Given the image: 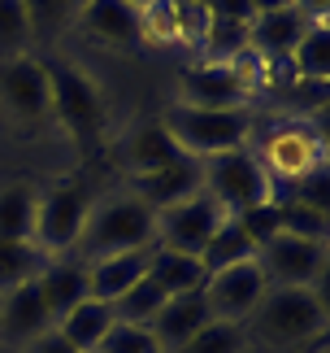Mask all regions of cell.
I'll return each mask as SVG.
<instances>
[{
	"mask_svg": "<svg viewBox=\"0 0 330 353\" xmlns=\"http://www.w3.org/2000/svg\"><path fill=\"white\" fill-rule=\"evenodd\" d=\"M157 122L170 131L178 153H187L196 161L213 157V153H230V148H248L256 135V122L248 110H191V105L170 101Z\"/></svg>",
	"mask_w": 330,
	"mask_h": 353,
	"instance_id": "4",
	"label": "cell"
},
{
	"mask_svg": "<svg viewBox=\"0 0 330 353\" xmlns=\"http://www.w3.org/2000/svg\"><path fill=\"white\" fill-rule=\"evenodd\" d=\"M118 157H122V166H126V174L135 179V174H153L161 166H170V161H178L183 153H178V144L170 140V131H165L161 122H135L118 140Z\"/></svg>",
	"mask_w": 330,
	"mask_h": 353,
	"instance_id": "18",
	"label": "cell"
},
{
	"mask_svg": "<svg viewBox=\"0 0 330 353\" xmlns=\"http://www.w3.org/2000/svg\"><path fill=\"white\" fill-rule=\"evenodd\" d=\"M170 5H204V0H170Z\"/></svg>",
	"mask_w": 330,
	"mask_h": 353,
	"instance_id": "44",
	"label": "cell"
},
{
	"mask_svg": "<svg viewBox=\"0 0 330 353\" xmlns=\"http://www.w3.org/2000/svg\"><path fill=\"white\" fill-rule=\"evenodd\" d=\"M91 188L82 179H57L48 188H39V205H35V244L48 257H65L78 249L82 223L91 214Z\"/></svg>",
	"mask_w": 330,
	"mask_h": 353,
	"instance_id": "7",
	"label": "cell"
},
{
	"mask_svg": "<svg viewBox=\"0 0 330 353\" xmlns=\"http://www.w3.org/2000/svg\"><path fill=\"white\" fill-rule=\"evenodd\" d=\"M140 48L148 52L178 48V9L170 0H153L140 9Z\"/></svg>",
	"mask_w": 330,
	"mask_h": 353,
	"instance_id": "28",
	"label": "cell"
},
{
	"mask_svg": "<svg viewBox=\"0 0 330 353\" xmlns=\"http://www.w3.org/2000/svg\"><path fill=\"white\" fill-rule=\"evenodd\" d=\"M153 249H131V253H113V257H100V262H87V292L96 301H118L126 288H135L144 275H148V262H153Z\"/></svg>",
	"mask_w": 330,
	"mask_h": 353,
	"instance_id": "20",
	"label": "cell"
},
{
	"mask_svg": "<svg viewBox=\"0 0 330 353\" xmlns=\"http://www.w3.org/2000/svg\"><path fill=\"white\" fill-rule=\"evenodd\" d=\"M74 26L118 52H140V9L126 0H87L74 13Z\"/></svg>",
	"mask_w": 330,
	"mask_h": 353,
	"instance_id": "14",
	"label": "cell"
},
{
	"mask_svg": "<svg viewBox=\"0 0 330 353\" xmlns=\"http://www.w3.org/2000/svg\"><path fill=\"white\" fill-rule=\"evenodd\" d=\"M305 353H326V341H318V345H309Z\"/></svg>",
	"mask_w": 330,
	"mask_h": 353,
	"instance_id": "41",
	"label": "cell"
},
{
	"mask_svg": "<svg viewBox=\"0 0 330 353\" xmlns=\"http://www.w3.org/2000/svg\"><path fill=\"white\" fill-rule=\"evenodd\" d=\"M44 262H48V253L35 240H0V296L31 283L44 270Z\"/></svg>",
	"mask_w": 330,
	"mask_h": 353,
	"instance_id": "26",
	"label": "cell"
},
{
	"mask_svg": "<svg viewBox=\"0 0 330 353\" xmlns=\"http://www.w3.org/2000/svg\"><path fill=\"white\" fill-rule=\"evenodd\" d=\"M18 353H74V349L65 345L57 332H44L39 341H31V345H26V349H18Z\"/></svg>",
	"mask_w": 330,
	"mask_h": 353,
	"instance_id": "38",
	"label": "cell"
},
{
	"mask_svg": "<svg viewBox=\"0 0 330 353\" xmlns=\"http://www.w3.org/2000/svg\"><path fill=\"white\" fill-rule=\"evenodd\" d=\"M148 244H157V214L148 210L131 188H122V192H109V196L91 201V214H87V223H82V236H78L74 253L82 262H100V257L148 249Z\"/></svg>",
	"mask_w": 330,
	"mask_h": 353,
	"instance_id": "2",
	"label": "cell"
},
{
	"mask_svg": "<svg viewBox=\"0 0 330 353\" xmlns=\"http://www.w3.org/2000/svg\"><path fill=\"white\" fill-rule=\"evenodd\" d=\"M109 327H113V310H109V301H96V296L78 301L65 319L52 323V332H57L74 353H96V345L104 341Z\"/></svg>",
	"mask_w": 330,
	"mask_h": 353,
	"instance_id": "21",
	"label": "cell"
},
{
	"mask_svg": "<svg viewBox=\"0 0 330 353\" xmlns=\"http://www.w3.org/2000/svg\"><path fill=\"white\" fill-rule=\"evenodd\" d=\"M200 188L222 205L226 219H239V214L256 210V205H270V201L278 196L252 148H230V153L204 157L200 161Z\"/></svg>",
	"mask_w": 330,
	"mask_h": 353,
	"instance_id": "6",
	"label": "cell"
},
{
	"mask_svg": "<svg viewBox=\"0 0 330 353\" xmlns=\"http://www.w3.org/2000/svg\"><path fill=\"white\" fill-rule=\"evenodd\" d=\"M213 18H226V22H252V0H204Z\"/></svg>",
	"mask_w": 330,
	"mask_h": 353,
	"instance_id": "37",
	"label": "cell"
},
{
	"mask_svg": "<svg viewBox=\"0 0 330 353\" xmlns=\"http://www.w3.org/2000/svg\"><path fill=\"white\" fill-rule=\"evenodd\" d=\"M283 201H296L305 210H318V214H330V166L313 170L309 179H300L296 188H287Z\"/></svg>",
	"mask_w": 330,
	"mask_h": 353,
	"instance_id": "35",
	"label": "cell"
},
{
	"mask_svg": "<svg viewBox=\"0 0 330 353\" xmlns=\"http://www.w3.org/2000/svg\"><path fill=\"white\" fill-rule=\"evenodd\" d=\"M126 188L153 214H161V210H170V205H178V201H187V196L200 192V161L183 153L178 161H170V166H161L153 174H135Z\"/></svg>",
	"mask_w": 330,
	"mask_h": 353,
	"instance_id": "15",
	"label": "cell"
},
{
	"mask_svg": "<svg viewBox=\"0 0 330 353\" xmlns=\"http://www.w3.org/2000/svg\"><path fill=\"white\" fill-rule=\"evenodd\" d=\"M35 35H31V18H26L22 0H0V61L31 52Z\"/></svg>",
	"mask_w": 330,
	"mask_h": 353,
	"instance_id": "29",
	"label": "cell"
},
{
	"mask_svg": "<svg viewBox=\"0 0 330 353\" xmlns=\"http://www.w3.org/2000/svg\"><path fill=\"white\" fill-rule=\"evenodd\" d=\"M248 48V22H226V18H213L209 26V35H204V48H200V57L204 61H217V65H226L235 52Z\"/></svg>",
	"mask_w": 330,
	"mask_h": 353,
	"instance_id": "33",
	"label": "cell"
},
{
	"mask_svg": "<svg viewBox=\"0 0 330 353\" xmlns=\"http://www.w3.org/2000/svg\"><path fill=\"white\" fill-rule=\"evenodd\" d=\"M292 83H309V88H326L330 79V22H309V31L300 35V44L287 57Z\"/></svg>",
	"mask_w": 330,
	"mask_h": 353,
	"instance_id": "22",
	"label": "cell"
},
{
	"mask_svg": "<svg viewBox=\"0 0 330 353\" xmlns=\"http://www.w3.org/2000/svg\"><path fill=\"white\" fill-rule=\"evenodd\" d=\"M96 353H165L157 345V336L148 327H131V323H113L104 332V341L96 345Z\"/></svg>",
	"mask_w": 330,
	"mask_h": 353,
	"instance_id": "34",
	"label": "cell"
},
{
	"mask_svg": "<svg viewBox=\"0 0 330 353\" xmlns=\"http://www.w3.org/2000/svg\"><path fill=\"white\" fill-rule=\"evenodd\" d=\"M35 288L39 296H44V305H48V314L52 323L65 319L78 301H87V262H82L78 253H65V257H48L44 270L35 275Z\"/></svg>",
	"mask_w": 330,
	"mask_h": 353,
	"instance_id": "16",
	"label": "cell"
},
{
	"mask_svg": "<svg viewBox=\"0 0 330 353\" xmlns=\"http://www.w3.org/2000/svg\"><path fill=\"white\" fill-rule=\"evenodd\" d=\"M256 266H261L270 288H326L330 253L322 240L278 232L256 249Z\"/></svg>",
	"mask_w": 330,
	"mask_h": 353,
	"instance_id": "9",
	"label": "cell"
},
{
	"mask_svg": "<svg viewBox=\"0 0 330 353\" xmlns=\"http://www.w3.org/2000/svg\"><path fill=\"white\" fill-rule=\"evenodd\" d=\"M309 13L305 9H278V13H256L248 22V48H256L270 65H287L292 48L300 44V35L309 31Z\"/></svg>",
	"mask_w": 330,
	"mask_h": 353,
	"instance_id": "17",
	"label": "cell"
},
{
	"mask_svg": "<svg viewBox=\"0 0 330 353\" xmlns=\"http://www.w3.org/2000/svg\"><path fill=\"white\" fill-rule=\"evenodd\" d=\"M0 118L18 131L52 127V97H48L44 57L22 52V57L0 61Z\"/></svg>",
	"mask_w": 330,
	"mask_h": 353,
	"instance_id": "8",
	"label": "cell"
},
{
	"mask_svg": "<svg viewBox=\"0 0 330 353\" xmlns=\"http://www.w3.org/2000/svg\"><path fill=\"white\" fill-rule=\"evenodd\" d=\"M174 101L191 105V110H248L252 105L248 88L230 74V65H217V61H200L178 74Z\"/></svg>",
	"mask_w": 330,
	"mask_h": 353,
	"instance_id": "12",
	"label": "cell"
},
{
	"mask_svg": "<svg viewBox=\"0 0 330 353\" xmlns=\"http://www.w3.org/2000/svg\"><path fill=\"white\" fill-rule=\"evenodd\" d=\"M35 205H39V183H31V179L0 183V240H31Z\"/></svg>",
	"mask_w": 330,
	"mask_h": 353,
	"instance_id": "23",
	"label": "cell"
},
{
	"mask_svg": "<svg viewBox=\"0 0 330 353\" xmlns=\"http://www.w3.org/2000/svg\"><path fill=\"white\" fill-rule=\"evenodd\" d=\"M161 305H165V292H161L148 275L135 283V288L122 292L118 301H109V310H113V323H131V327H148V323L157 319Z\"/></svg>",
	"mask_w": 330,
	"mask_h": 353,
	"instance_id": "27",
	"label": "cell"
},
{
	"mask_svg": "<svg viewBox=\"0 0 330 353\" xmlns=\"http://www.w3.org/2000/svg\"><path fill=\"white\" fill-rule=\"evenodd\" d=\"M252 257H256V244L248 240V232H243L235 219H226V223L209 236V244H204L200 266H204V275H213V270H226V266L252 262Z\"/></svg>",
	"mask_w": 330,
	"mask_h": 353,
	"instance_id": "25",
	"label": "cell"
},
{
	"mask_svg": "<svg viewBox=\"0 0 330 353\" xmlns=\"http://www.w3.org/2000/svg\"><path fill=\"white\" fill-rule=\"evenodd\" d=\"M222 223H226L222 205L200 188L196 196H187V201H178V205L157 214V249H174V253L200 257L204 244H209V236Z\"/></svg>",
	"mask_w": 330,
	"mask_h": 353,
	"instance_id": "10",
	"label": "cell"
},
{
	"mask_svg": "<svg viewBox=\"0 0 330 353\" xmlns=\"http://www.w3.org/2000/svg\"><path fill=\"white\" fill-rule=\"evenodd\" d=\"M265 275H261L256 257L252 262H239V266H226V270H213L209 279H204V305H209V319L213 323H243L252 319V310L261 305V296H265Z\"/></svg>",
	"mask_w": 330,
	"mask_h": 353,
	"instance_id": "11",
	"label": "cell"
},
{
	"mask_svg": "<svg viewBox=\"0 0 330 353\" xmlns=\"http://www.w3.org/2000/svg\"><path fill=\"white\" fill-rule=\"evenodd\" d=\"M126 5H131V9H144V5H153V0H126Z\"/></svg>",
	"mask_w": 330,
	"mask_h": 353,
	"instance_id": "43",
	"label": "cell"
},
{
	"mask_svg": "<svg viewBox=\"0 0 330 353\" xmlns=\"http://www.w3.org/2000/svg\"><path fill=\"white\" fill-rule=\"evenodd\" d=\"M44 332H52V314H48L44 296L35 288V279L0 296V349L18 353L31 341H39Z\"/></svg>",
	"mask_w": 330,
	"mask_h": 353,
	"instance_id": "13",
	"label": "cell"
},
{
	"mask_svg": "<svg viewBox=\"0 0 330 353\" xmlns=\"http://www.w3.org/2000/svg\"><path fill=\"white\" fill-rule=\"evenodd\" d=\"M209 319V305H204L200 292H178V296H165V305L157 310V319L148 323V332L157 336V345L165 353H174L178 345H187L191 336H196Z\"/></svg>",
	"mask_w": 330,
	"mask_h": 353,
	"instance_id": "19",
	"label": "cell"
},
{
	"mask_svg": "<svg viewBox=\"0 0 330 353\" xmlns=\"http://www.w3.org/2000/svg\"><path fill=\"white\" fill-rule=\"evenodd\" d=\"M22 9H26V18H31L35 44H52L61 31H70V26H74L70 9H65L61 0H22Z\"/></svg>",
	"mask_w": 330,
	"mask_h": 353,
	"instance_id": "32",
	"label": "cell"
},
{
	"mask_svg": "<svg viewBox=\"0 0 330 353\" xmlns=\"http://www.w3.org/2000/svg\"><path fill=\"white\" fill-rule=\"evenodd\" d=\"M44 70H48V97H52V127H61L74 144H82L91 153L104 140V127H109V110H104L96 79L74 61L44 57Z\"/></svg>",
	"mask_w": 330,
	"mask_h": 353,
	"instance_id": "3",
	"label": "cell"
},
{
	"mask_svg": "<svg viewBox=\"0 0 330 353\" xmlns=\"http://www.w3.org/2000/svg\"><path fill=\"white\" fill-rule=\"evenodd\" d=\"M239 353H265V349H256V345H252V341H248V345H243V349H239Z\"/></svg>",
	"mask_w": 330,
	"mask_h": 353,
	"instance_id": "42",
	"label": "cell"
},
{
	"mask_svg": "<svg viewBox=\"0 0 330 353\" xmlns=\"http://www.w3.org/2000/svg\"><path fill=\"white\" fill-rule=\"evenodd\" d=\"M326 288H265L243 332L265 353H305L326 341Z\"/></svg>",
	"mask_w": 330,
	"mask_h": 353,
	"instance_id": "1",
	"label": "cell"
},
{
	"mask_svg": "<svg viewBox=\"0 0 330 353\" xmlns=\"http://www.w3.org/2000/svg\"><path fill=\"white\" fill-rule=\"evenodd\" d=\"M174 9H178V44L200 52L204 35H209V26H213L209 5H174Z\"/></svg>",
	"mask_w": 330,
	"mask_h": 353,
	"instance_id": "36",
	"label": "cell"
},
{
	"mask_svg": "<svg viewBox=\"0 0 330 353\" xmlns=\"http://www.w3.org/2000/svg\"><path fill=\"white\" fill-rule=\"evenodd\" d=\"M61 5H65V9H70V18H74V13H78L82 5H87V0H61Z\"/></svg>",
	"mask_w": 330,
	"mask_h": 353,
	"instance_id": "40",
	"label": "cell"
},
{
	"mask_svg": "<svg viewBox=\"0 0 330 353\" xmlns=\"http://www.w3.org/2000/svg\"><path fill=\"white\" fill-rule=\"evenodd\" d=\"M278 232L330 244V214L305 210V205H296V201H283V196H278Z\"/></svg>",
	"mask_w": 330,
	"mask_h": 353,
	"instance_id": "31",
	"label": "cell"
},
{
	"mask_svg": "<svg viewBox=\"0 0 330 353\" xmlns=\"http://www.w3.org/2000/svg\"><path fill=\"white\" fill-rule=\"evenodd\" d=\"M248 345V332L239 323H204L187 345H178L174 353H239Z\"/></svg>",
	"mask_w": 330,
	"mask_h": 353,
	"instance_id": "30",
	"label": "cell"
},
{
	"mask_svg": "<svg viewBox=\"0 0 330 353\" xmlns=\"http://www.w3.org/2000/svg\"><path fill=\"white\" fill-rule=\"evenodd\" d=\"M248 148L256 153L261 170L270 174L274 192H278V188H296L300 179H309L313 170L330 166V161H326V135L313 127V122H300V118L274 122L270 131L252 135V144H248ZM278 196H274V201H278Z\"/></svg>",
	"mask_w": 330,
	"mask_h": 353,
	"instance_id": "5",
	"label": "cell"
},
{
	"mask_svg": "<svg viewBox=\"0 0 330 353\" xmlns=\"http://www.w3.org/2000/svg\"><path fill=\"white\" fill-rule=\"evenodd\" d=\"M278 9H300V0H252V18L256 13H278Z\"/></svg>",
	"mask_w": 330,
	"mask_h": 353,
	"instance_id": "39",
	"label": "cell"
},
{
	"mask_svg": "<svg viewBox=\"0 0 330 353\" xmlns=\"http://www.w3.org/2000/svg\"><path fill=\"white\" fill-rule=\"evenodd\" d=\"M148 279H153L165 296H178V292H200L209 275H204L200 257H191V253H174V249H153V262H148Z\"/></svg>",
	"mask_w": 330,
	"mask_h": 353,
	"instance_id": "24",
	"label": "cell"
}]
</instances>
